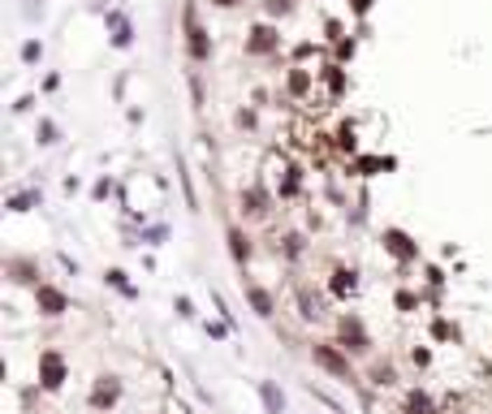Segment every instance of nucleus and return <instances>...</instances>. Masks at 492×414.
<instances>
[{
    "instance_id": "nucleus-1",
    "label": "nucleus",
    "mask_w": 492,
    "mask_h": 414,
    "mask_svg": "<svg viewBox=\"0 0 492 414\" xmlns=\"http://www.w3.org/2000/svg\"><path fill=\"white\" fill-rule=\"evenodd\" d=\"M311 354H316V362H320L324 371H332V376H350V362H346L342 354H337L332 345H316Z\"/></svg>"
},
{
    "instance_id": "nucleus-2",
    "label": "nucleus",
    "mask_w": 492,
    "mask_h": 414,
    "mask_svg": "<svg viewBox=\"0 0 492 414\" xmlns=\"http://www.w3.org/2000/svg\"><path fill=\"white\" fill-rule=\"evenodd\" d=\"M39 367H43V388H61V380H65V362H61V354H43Z\"/></svg>"
},
{
    "instance_id": "nucleus-3",
    "label": "nucleus",
    "mask_w": 492,
    "mask_h": 414,
    "mask_svg": "<svg viewBox=\"0 0 492 414\" xmlns=\"http://www.w3.org/2000/svg\"><path fill=\"white\" fill-rule=\"evenodd\" d=\"M39 310H43V315H61V310H65V294L52 290V285H39Z\"/></svg>"
},
{
    "instance_id": "nucleus-4",
    "label": "nucleus",
    "mask_w": 492,
    "mask_h": 414,
    "mask_svg": "<svg viewBox=\"0 0 492 414\" xmlns=\"http://www.w3.org/2000/svg\"><path fill=\"white\" fill-rule=\"evenodd\" d=\"M384 246L393 250L398 259H414V255H419V250L410 246V238H406V233H398V229H388V233H384Z\"/></svg>"
},
{
    "instance_id": "nucleus-5",
    "label": "nucleus",
    "mask_w": 492,
    "mask_h": 414,
    "mask_svg": "<svg viewBox=\"0 0 492 414\" xmlns=\"http://www.w3.org/2000/svg\"><path fill=\"white\" fill-rule=\"evenodd\" d=\"M113 401H117V384H113V376H104L91 393V406H113Z\"/></svg>"
},
{
    "instance_id": "nucleus-6",
    "label": "nucleus",
    "mask_w": 492,
    "mask_h": 414,
    "mask_svg": "<svg viewBox=\"0 0 492 414\" xmlns=\"http://www.w3.org/2000/svg\"><path fill=\"white\" fill-rule=\"evenodd\" d=\"M342 336L350 341V350H367V336H363L358 320H342Z\"/></svg>"
},
{
    "instance_id": "nucleus-7",
    "label": "nucleus",
    "mask_w": 492,
    "mask_h": 414,
    "mask_svg": "<svg viewBox=\"0 0 492 414\" xmlns=\"http://www.w3.org/2000/svg\"><path fill=\"white\" fill-rule=\"evenodd\" d=\"M259 397H264V406H268V414H281V406H285V397L276 393V388L264 380V384H259Z\"/></svg>"
},
{
    "instance_id": "nucleus-8",
    "label": "nucleus",
    "mask_w": 492,
    "mask_h": 414,
    "mask_svg": "<svg viewBox=\"0 0 492 414\" xmlns=\"http://www.w3.org/2000/svg\"><path fill=\"white\" fill-rule=\"evenodd\" d=\"M246 294H251V302H255V310H259V315H272V298H268L264 290H259V285H251Z\"/></svg>"
},
{
    "instance_id": "nucleus-9",
    "label": "nucleus",
    "mask_w": 492,
    "mask_h": 414,
    "mask_svg": "<svg viewBox=\"0 0 492 414\" xmlns=\"http://www.w3.org/2000/svg\"><path fill=\"white\" fill-rule=\"evenodd\" d=\"M406 414H432V401H428L423 393H410V401H406Z\"/></svg>"
},
{
    "instance_id": "nucleus-10",
    "label": "nucleus",
    "mask_w": 492,
    "mask_h": 414,
    "mask_svg": "<svg viewBox=\"0 0 492 414\" xmlns=\"http://www.w3.org/2000/svg\"><path fill=\"white\" fill-rule=\"evenodd\" d=\"M376 384H393V367H376Z\"/></svg>"
},
{
    "instance_id": "nucleus-11",
    "label": "nucleus",
    "mask_w": 492,
    "mask_h": 414,
    "mask_svg": "<svg viewBox=\"0 0 492 414\" xmlns=\"http://www.w3.org/2000/svg\"><path fill=\"white\" fill-rule=\"evenodd\" d=\"M268 9H272V13H276V9H285V0H268Z\"/></svg>"
},
{
    "instance_id": "nucleus-12",
    "label": "nucleus",
    "mask_w": 492,
    "mask_h": 414,
    "mask_svg": "<svg viewBox=\"0 0 492 414\" xmlns=\"http://www.w3.org/2000/svg\"><path fill=\"white\" fill-rule=\"evenodd\" d=\"M216 5H238V0H216Z\"/></svg>"
}]
</instances>
